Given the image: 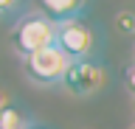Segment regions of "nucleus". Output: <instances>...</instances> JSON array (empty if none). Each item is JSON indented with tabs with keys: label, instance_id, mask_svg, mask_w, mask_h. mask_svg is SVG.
<instances>
[{
	"label": "nucleus",
	"instance_id": "nucleus-2",
	"mask_svg": "<svg viewBox=\"0 0 135 129\" xmlns=\"http://www.w3.org/2000/svg\"><path fill=\"white\" fill-rule=\"evenodd\" d=\"M70 65H73V62L68 59V53L62 51L59 45H51L45 51L23 59L25 79L34 81V84H40V87H62Z\"/></svg>",
	"mask_w": 135,
	"mask_h": 129
},
{
	"label": "nucleus",
	"instance_id": "nucleus-5",
	"mask_svg": "<svg viewBox=\"0 0 135 129\" xmlns=\"http://www.w3.org/2000/svg\"><path fill=\"white\" fill-rule=\"evenodd\" d=\"M40 6V14L54 23V25H65V23H73V20H84V14L90 11V3L87 0H42L37 3Z\"/></svg>",
	"mask_w": 135,
	"mask_h": 129
},
{
	"label": "nucleus",
	"instance_id": "nucleus-13",
	"mask_svg": "<svg viewBox=\"0 0 135 129\" xmlns=\"http://www.w3.org/2000/svg\"><path fill=\"white\" fill-rule=\"evenodd\" d=\"M132 129H135V126H132Z\"/></svg>",
	"mask_w": 135,
	"mask_h": 129
},
{
	"label": "nucleus",
	"instance_id": "nucleus-9",
	"mask_svg": "<svg viewBox=\"0 0 135 129\" xmlns=\"http://www.w3.org/2000/svg\"><path fill=\"white\" fill-rule=\"evenodd\" d=\"M124 84H127V90H129V93L135 95V62H132V65H129V68L124 70Z\"/></svg>",
	"mask_w": 135,
	"mask_h": 129
},
{
	"label": "nucleus",
	"instance_id": "nucleus-4",
	"mask_svg": "<svg viewBox=\"0 0 135 129\" xmlns=\"http://www.w3.org/2000/svg\"><path fill=\"white\" fill-rule=\"evenodd\" d=\"M56 45L68 53V59H70V62L90 59V56H96L99 34H96V28H93L90 23H84V20H73V23L59 25Z\"/></svg>",
	"mask_w": 135,
	"mask_h": 129
},
{
	"label": "nucleus",
	"instance_id": "nucleus-11",
	"mask_svg": "<svg viewBox=\"0 0 135 129\" xmlns=\"http://www.w3.org/2000/svg\"><path fill=\"white\" fill-rule=\"evenodd\" d=\"M28 129H54V126H48V123H40V121H37V123H31Z\"/></svg>",
	"mask_w": 135,
	"mask_h": 129
},
{
	"label": "nucleus",
	"instance_id": "nucleus-12",
	"mask_svg": "<svg viewBox=\"0 0 135 129\" xmlns=\"http://www.w3.org/2000/svg\"><path fill=\"white\" fill-rule=\"evenodd\" d=\"M132 56H135V48H132Z\"/></svg>",
	"mask_w": 135,
	"mask_h": 129
},
{
	"label": "nucleus",
	"instance_id": "nucleus-8",
	"mask_svg": "<svg viewBox=\"0 0 135 129\" xmlns=\"http://www.w3.org/2000/svg\"><path fill=\"white\" fill-rule=\"evenodd\" d=\"M115 25H118L121 34L132 37L135 34V14H132V11H118V14H115Z\"/></svg>",
	"mask_w": 135,
	"mask_h": 129
},
{
	"label": "nucleus",
	"instance_id": "nucleus-7",
	"mask_svg": "<svg viewBox=\"0 0 135 129\" xmlns=\"http://www.w3.org/2000/svg\"><path fill=\"white\" fill-rule=\"evenodd\" d=\"M28 14V3L23 0H0V20H20Z\"/></svg>",
	"mask_w": 135,
	"mask_h": 129
},
{
	"label": "nucleus",
	"instance_id": "nucleus-10",
	"mask_svg": "<svg viewBox=\"0 0 135 129\" xmlns=\"http://www.w3.org/2000/svg\"><path fill=\"white\" fill-rule=\"evenodd\" d=\"M8 101H11V98H8V93L3 90V87H0V110H3V107H6Z\"/></svg>",
	"mask_w": 135,
	"mask_h": 129
},
{
	"label": "nucleus",
	"instance_id": "nucleus-6",
	"mask_svg": "<svg viewBox=\"0 0 135 129\" xmlns=\"http://www.w3.org/2000/svg\"><path fill=\"white\" fill-rule=\"evenodd\" d=\"M34 121V115L28 112V107H23L20 101H8L0 110V129H28Z\"/></svg>",
	"mask_w": 135,
	"mask_h": 129
},
{
	"label": "nucleus",
	"instance_id": "nucleus-3",
	"mask_svg": "<svg viewBox=\"0 0 135 129\" xmlns=\"http://www.w3.org/2000/svg\"><path fill=\"white\" fill-rule=\"evenodd\" d=\"M104 84H107V68H104V62L99 56L73 62L65 81H62V87L70 95H76V98H90V95L101 93Z\"/></svg>",
	"mask_w": 135,
	"mask_h": 129
},
{
	"label": "nucleus",
	"instance_id": "nucleus-1",
	"mask_svg": "<svg viewBox=\"0 0 135 129\" xmlns=\"http://www.w3.org/2000/svg\"><path fill=\"white\" fill-rule=\"evenodd\" d=\"M56 34H59V25H54L45 14L40 11H28L25 17H20L11 28V48H14L17 56H34V53L45 51L51 45H56Z\"/></svg>",
	"mask_w": 135,
	"mask_h": 129
}]
</instances>
